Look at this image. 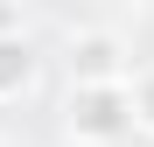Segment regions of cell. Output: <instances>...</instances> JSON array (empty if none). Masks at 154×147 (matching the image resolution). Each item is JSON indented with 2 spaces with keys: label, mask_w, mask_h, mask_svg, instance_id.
I'll use <instances>...</instances> for the list:
<instances>
[{
  "label": "cell",
  "mask_w": 154,
  "mask_h": 147,
  "mask_svg": "<svg viewBox=\"0 0 154 147\" xmlns=\"http://www.w3.org/2000/svg\"><path fill=\"white\" fill-rule=\"evenodd\" d=\"M63 140L70 147H119V140H133V84H70Z\"/></svg>",
  "instance_id": "obj_1"
},
{
  "label": "cell",
  "mask_w": 154,
  "mask_h": 147,
  "mask_svg": "<svg viewBox=\"0 0 154 147\" xmlns=\"http://www.w3.org/2000/svg\"><path fill=\"white\" fill-rule=\"evenodd\" d=\"M63 70H70V84H126L133 77V49L112 28H77L63 42Z\"/></svg>",
  "instance_id": "obj_2"
},
{
  "label": "cell",
  "mask_w": 154,
  "mask_h": 147,
  "mask_svg": "<svg viewBox=\"0 0 154 147\" xmlns=\"http://www.w3.org/2000/svg\"><path fill=\"white\" fill-rule=\"evenodd\" d=\"M35 70H42V56H35L28 35H0V105L28 98L35 91Z\"/></svg>",
  "instance_id": "obj_3"
},
{
  "label": "cell",
  "mask_w": 154,
  "mask_h": 147,
  "mask_svg": "<svg viewBox=\"0 0 154 147\" xmlns=\"http://www.w3.org/2000/svg\"><path fill=\"white\" fill-rule=\"evenodd\" d=\"M133 84V133L154 140V70H140V77H126Z\"/></svg>",
  "instance_id": "obj_4"
},
{
  "label": "cell",
  "mask_w": 154,
  "mask_h": 147,
  "mask_svg": "<svg viewBox=\"0 0 154 147\" xmlns=\"http://www.w3.org/2000/svg\"><path fill=\"white\" fill-rule=\"evenodd\" d=\"M0 35H21V0H0Z\"/></svg>",
  "instance_id": "obj_5"
},
{
  "label": "cell",
  "mask_w": 154,
  "mask_h": 147,
  "mask_svg": "<svg viewBox=\"0 0 154 147\" xmlns=\"http://www.w3.org/2000/svg\"><path fill=\"white\" fill-rule=\"evenodd\" d=\"M0 147H14V140H0Z\"/></svg>",
  "instance_id": "obj_6"
}]
</instances>
